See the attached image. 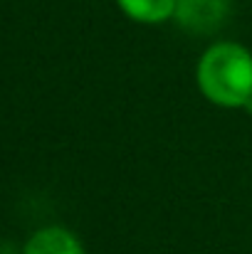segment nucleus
<instances>
[{"mask_svg": "<svg viewBox=\"0 0 252 254\" xmlns=\"http://www.w3.org/2000/svg\"><path fill=\"white\" fill-rule=\"evenodd\" d=\"M22 254H84V247L65 227H42L27 240Z\"/></svg>", "mask_w": 252, "mask_h": 254, "instance_id": "obj_3", "label": "nucleus"}, {"mask_svg": "<svg viewBox=\"0 0 252 254\" xmlns=\"http://www.w3.org/2000/svg\"><path fill=\"white\" fill-rule=\"evenodd\" d=\"M195 79L210 104L245 109L252 99V52L238 42H215L203 52Z\"/></svg>", "mask_w": 252, "mask_h": 254, "instance_id": "obj_1", "label": "nucleus"}, {"mask_svg": "<svg viewBox=\"0 0 252 254\" xmlns=\"http://www.w3.org/2000/svg\"><path fill=\"white\" fill-rule=\"evenodd\" d=\"M116 2L126 17L144 25L166 22L175 12V0H116Z\"/></svg>", "mask_w": 252, "mask_h": 254, "instance_id": "obj_4", "label": "nucleus"}, {"mask_svg": "<svg viewBox=\"0 0 252 254\" xmlns=\"http://www.w3.org/2000/svg\"><path fill=\"white\" fill-rule=\"evenodd\" d=\"M230 12L228 0H175V22L193 35H213Z\"/></svg>", "mask_w": 252, "mask_h": 254, "instance_id": "obj_2", "label": "nucleus"}, {"mask_svg": "<svg viewBox=\"0 0 252 254\" xmlns=\"http://www.w3.org/2000/svg\"><path fill=\"white\" fill-rule=\"evenodd\" d=\"M245 109H248V111H250V114H252V99H250V101H248V104H245Z\"/></svg>", "mask_w": 252, "mask_h": 254, "instance_id": "obj_5", "label": "nucleus"}]
</instances>
